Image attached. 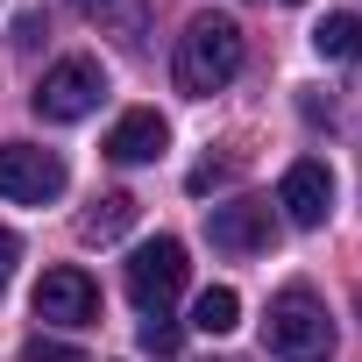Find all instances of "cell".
Listing matches in <instances>:
<instances>
[{
	"label": "cell",
	"instance_id": "obj_1",
	"mask_svg": "<svg viewBox=\"0 0 362 362\" xmlns=\"http://www.w3.org/2000/svg\"><path fill=\"white\" fill-rule=\"evenodd\" d=\"M177 93L192 100H214L221 86H235L242 71V22L235 15H192L185 36H177Z\"/></svg>",
	"mask_w": 362,
	"mask_h": 362
},
{
	"label": "cell",
	"instance_id": "obj_2",
	"mask_svg": "<svg viewBox=\"0 0 362 362\" xmlns=\"http://www.w3.org/2000/svg\"><path fill=\"white\" fill-rule=\"evenodd\" d=\"M263 348L284 355V362H327V355H334V320H327V305H320L305 284H284V291L270 298Z\"/></svg>",
	"mask_w": 362,
	"mask_h": 362
},
{
	"label": "cell",
	"instance_id": "obj_3",
	"mask_svg": "<svg viewBox=\"0 0 362 362\" xmlns=\"http://www.w3.org/2000/svg\"><path fill=\"white\" fill-rule=\"evenodd\" d=\"M100 93H107V71H100L93 57H64V64L43 71V86L29 93V107H36L43 121H86V114L100 107Z\"/></svg>",
	"mask_w": 362,
	"mask_h": 362
},
{
	"label": "cell",
	"instance_id": "obj_4",
	"mask_svg": "<svg viewBox=\"0 0 362 362\" xmlns=\"http://www.w3.org/2000/svg\"><path fill=\"white\" fill-rule=\"evenodd\" d=\"M64 156L36 149V142H0V199H22V206H50L64 192Z\"/></svg>",
	"mask_w": 362,
	"mask_h": 362
},
{
	"label": "cell",
	"instance_id": "obj_5",
	"mask_svg": "<svg viewBox=\"0 0 362 362\" xmlns=\"http://www.w3.org/2000/svg\"><path fill=\"white\" fill-rule=\"evenodd\" d=\"M177 291H185V242H177V235L142 242L135 263H128V298H135L142 313H163Z\"/></svg>",
	"mask_w": 362,
	"mask_h": 362
},
{
	"label": "cell",
	"instance_id": "obj_6",
	"mask_svg": "<svg viewBox=\"0 0 362 362\" xmlns=\"http://www.w3.org/2000/svg\"><path fill=\"white\" fill-rule=\"evenodd\" d=\"M36 320H50V327H93V320H100V284H93L78 263L43 270V284H36Z\"/></svg>",
	"mask_w": 362,
	"mask_h": 362
},
{
	"label": "cell",
	"instance_id": "obj_7",
	"mask_svg": "<svg viewBox=\"0 0 362 362\" xmlns=\"http://www.w3.org/2000/svg\"><path fill=\"white\" fill-rule=\"evenodd\" d=\"M277 206H284L291 228H327V214H334V170L320 156H298L284 170V185H277Z\"/></svg>",
	"mask_w": 362,
	"mask_h": 362
},
{
	"label": "cell",
	"instance_id": "obj_8",
	"mask_svg": "<svg viewBox=\"0 0 362 362\" xmlns=\"http://www.w3.org/2000/svg\"><path fill=\"white\" fill-rule=\"evenodd\" d=\"M206 235H214V249H228V256H256V249H270L277 221H270L263 199H228V206H206Z\"/></svg>",
	"mask_w": 362,
	"mask_h": 362
},
{
	"label": "cell",
	"instance_id": "obj_9",
	"mask_svg": "<svg viewBox=\"0 0 362 362\" xmlns=\"http://www.w3.org/2000/svg\"><path fill=\"white\" fill-rule=\"evenodd\" d=\"M163 142H170V128H163L156 107H135V114H121V121L107 128V156H114V163H156Z\"/></svg>",
	"mask_w": 362,
	"mask_h": 362
},
{
	"label": "cell",
	"instance_id": "obj_10",
	"mask_svg": "<svg viewBox=\"0 0 362 362\" xmlns=\"http://www.w3.org/2000/svg\"><path fill=\"white\" fill-rule=\"evenodd\" d=\"M192 327H199V334H235V327H242V298H235L228 284H206V291L192 298Z\"/></svg>",
	"mask_w": 362,
	"mask_h": 362
},
{
	"label": "cell",
	"instance_id": "obj_11",
	"mask_svg": "<svg viewBox=\"0 0 362 362\" xmlns=\"http://www.w3.org/2000/svg\"><path fill=\"white\" fill-rule=\"evenodd\" d=\"M313 50L334 57V64H355V57H362V15H327V22L313 29Z\"/></svg>",
	"mask_w": 362,
	"mask_h": 362
},
{
	"label": "cell",
	"instance_id": "obj_12",
	"mask_svg": "<svg viewBox=\"0 0 362 362\" xmlns=\"http://www.w3.org/2000/svg\"><path fill=\"white\" fill-rule=\"evenodd\" d=\"M128 228H135V199H128V192H107V199L78 221L86 242H114V235H128Z\"/></svg>",
	"mask_w": 362,
	"mask_h": 362
},
{
	"label": "cell",
	"instance_id": "obj_13",
	"mask_svg": "<svg viewBox=\"0 0 362 362\" xmlns=\"http://www.w3.org/2000/svg\"><path fill=\"white\" fill-rule=\"evenodd\" d=\"M142 348H149V355H177V327H170V313H142Z\"/></svg>",
	"mask_w": 362,
	"mask_h": 362
},
{
	"label": "cell",
	"instance_id": "obj_14",
	"mask_svg": "<svg viewBox=\"0 0 362 362\" xmlns=\"http://www.w3.org/2000/svg\"><path fill=\"white\" fill-rule=\"evenodd\" d=\"M22 362H86V355H78L71 341H43V334H36V341L22 348Z\"/></svg>",
	"mask_w": 362,
	"mask_h": 362
},
{
	"label": "cell",
	"instance_id": "obj_15",
	"mask_svg": "<svg viewBox=\"0 0 362 362\" xmlns=\"http://www.w3.org/2000/svg\"><path fill=\"white\" fill-rule=\"evenodd\" d=\"M15 263H22V242H15L8 228H0V284H8V277H15Z\"/></svg>",
	"mask_w": 362,
	"mask_h": 362
},
{
	"label": "cell",
	"instance_id": "obj_16",
	"mask_svg": "<svg viewBox=\"0 0 362 362\" xmlns=\"http://www.w3.org/2000/svg\"><path fill=\"white\" fill-rule=\"evenodd\" d=\"M78 8H86V15H100V8H107V0H78Z\"/></svg>",
	"mask_w": 362,
	"mask_h": 362
},
{
	"label": "cell",
	"instance_id": "obj_17",
	"mask_svg": "<svg viewBox=\"0 0 362 362\" xmlns=\"http://www.w3.org/2000/svg\"><path fill=\"white\" fill-rule=\"evenodd\" d=\"M355 313H362V284H355Z\"/></svg>",
	"mask_w": 362,
	"mask_h": 362
},
{
	"label": "cell",
	"instance_id": "obj_18",
	"mask_svg": "<svg viewBox=\"0 0 362 362\" xmlns=\"http://www.w3.org/2000/svg\"><path fill=\"white\" fill-rule=\"evenodd\" d=\"M284 8H298V0H284Z\"/></svg>",
	"mask_w": 362,
	"mask_h": 362
}]
</instances>
